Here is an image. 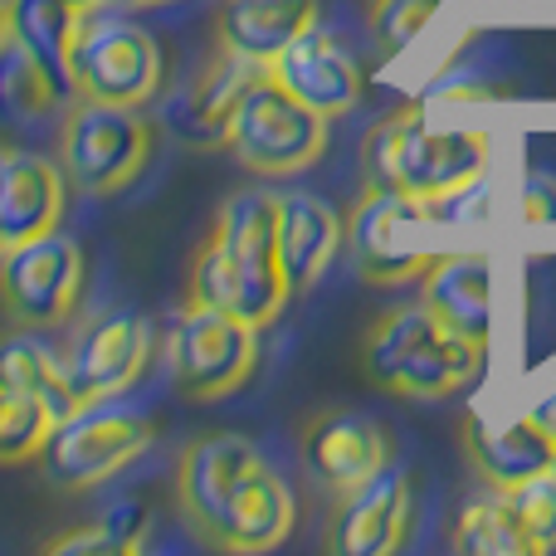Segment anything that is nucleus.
Here are the masks:
<instances>
[{
	"label": "nucleus",
	"instance_id": "obj_6",
	"mask_svg": "<svg viewBox=\"0 0 556 556\" xmlns=\"http://www.w3.org/2000/svg\"><path fill=\"white\" fill-rule=\"evenodd\" d=\"M156 152V123L142 108L98 103L68 93L59 127V166L84 195H117L147 172Z\"/></svg>",
	"mask_w": 556,
	"mask_h": 556
},
{
	"label": "nucleus",
	"instance_id": "obj_12",
	"mask_svg": "<svg viewBox=\"0 0 556 556\" xmlns=\"http://www.w3.org/2000/svg\"><path fill=\"white\" fill-rule=\"evenodd\" d=\"M152 352H156V337L142 313L88 317L64 352V371H68V386H74L78 410L132 391L147 376V366H152Z\"/></svg>",
	"mask_w": 556,
	"mask_h": 556
},
{
	"label": "nucleus",
	"instance_id": "obj_28",
	"mask_svg": "<svg viewBox=\"0 0 556 556\" xmlns=\"http://www.w3.org/2000/svg\"><path fill=\"white\" fill-rule=\"evenodd\" d=\"M508 498H513V508H518L522 528H528L532 552L538 556L556 552V473L547 469V473H538V479L518 483V489H508Z\"/></svg>",
	"mask_w": 556,
	"mask_h": 556
},
{
	"label": "nucleus",
	"instance_id": "obj_26",
	"mask_svg": "<svg viewBox=\"0 0 556 556\" xmlns=\"http://www.w3.org/2000/svg\"><path fill=\"white\" fill-rule=\"evenodd\" d=\"M54 425H59V415L49 410V401L0 386V469L39 459L49 434H54Z\"/></svg>",
	"mask_w": 556,
	"mask_h": 556
},
{
	"label": "nucleus",
	"instance_id": "obj_10",
	"mask_svg": "<svg viewBox=\"0 0 556 556\" xmlns=\"http://www.w3.org/2000/svg\"><path fill=\"white\" fill-rule=\"evenodd\" d=\"M88 260L68 235H39L29 244L0 250V307L20 327H64L84 303Z\"/></svg>",
	"mask_w": 556,
	"mask_h": 556
},
{
	"label": "nucleus",
	"instance_id": "obj_34",
	"mask_svg": "<svg viewBox=\"0 0 556 556\" xmlns=\"http://www.w3.org/2000/svg\"><path fill=\"white\" fill-rule=\"evenodd\" d=\"M74 10H98V5H108V0H68Z\"/></svg>",
	"mask_w": 556,
	"mask_h": 556
},
{
	"label": "nucleus",
	"instance_id": "obj_9",
	"mask_svg": "<svg viewBox=\"0 0 556 556\" xmlns=\"http://www.w3.org/2000/svg\"><path fill=\"white\" fill-rule=\"evenodd\" d=\"M147 450H152V420L103 401L59 420L39 464H45V479L59 493H88L103 489L123 469H132Z\"/></svg>",
	"mask_w": 556,
	"mask_h": 556
},
{
	"label": "nucleus",
	"instance_id": "obj_17",
	"mask_svg": "<svg viewBox=\"0 0 556 556\" xmlns=\"http://www.w3.org/2000/svg\"><path fill=\"white\" fill-rule=\"evenodd\" d=\"M64 166L39 152L0 147V250L29 244L64 225Z\"/></svg>",
	"mask_w": 556,
	"mask_h": 556
},
{
	"label": "nucleus",
	"instance_id": "obj_3",
	"mask_svg": "<svg viewBox=\"0 0 556 556\" xmlns=\"http://www.w3.org/2000/svg\"><path fill=\"white\" fill-rule=\"evenodd\" d=\"M489 366V346L454 332L425 298L376 313L362 337V376L401 401H450Z\"/></svg>",
	"mask_w": 556,
	"mask_h": 556
},
{
	"label": "nucleus",
	"instance_id": "obj_31",
	"mask_svg": "<svg viewBox=\"0 0 556 556\" xmlns=\"http://www.w3.org/2000/svg\"><path fill=\"white\" fill-rule=\"evenodd\" d=\"M532 415H538V420H542V425H547V430L556 434V391L547 395V401H538V405H532Z\"/></svg>",
	"mask_w": 556,
	"mask_h": 556
},
{
	"label": "nucleus",
	"instance_id": "obj_22",
	"mask_svg": "<svg viewBox=\"0 0 556 556\" xmlns=\"http://www.w3.org/2000/svg\"><path fill=\"white\" fill-rule=\"evenodd\" d=\"M0 386L49 401V410H54L59 420H68V415L78 410L74 386H68V371H64V352L49 346L45 337H39V327L15 323L0 332Z\"/></svg>",
	"mask_w": 556,
	"mask_h": 556
},
{
	"label": "nucleus",
	"instance_id": "obj_11",
	"mask_svg": "<svg viewBox=\"0 0 556 556\" xmlns=\"http://www.w3.org/2000/svg\"><path fill=\"white\" fill-rule=\"evenodd\" d=\"M260 366V327L220 307H186L172 332V381L186 401L211 405L235 395Z\"/></svg>",
	"mask_w": 556,
	"mask_h": 556
},
{
	"label": "nucleus",
	"instance_id": "obj_24",
	"mask_svg": "<svg viewBox=\"0 0 556 556\" xmlns=\"http://www.w3.org/2000/svg\"><path fill=\"white\" fill-rule=\"evenodd\" d=\"M454 552H464V556H538L518 508H513V498L503 489H489L464 503L459 522H454Z\"/></svg>",
	"mask_w": 556,
	"mask_h": 556
},
{
	"label": "nucleus",
	"instance_id": "obj_8",
	"mask_svg": "<svg viewBox=\"0 0 556 556\" xmlns=\"http://www.w3.org/2000/svg\"><path fill=\"white\" fill-rule=\"evenodd\" d=\"M430 215L434 205L386 191V186H366L356 195V205L346 211V260H352L356 278L371 288L420 283V274L440 254L425 244Z\"/></svg>",
	"mask_w": 556,
	"mask_h": 556
},
{
	"label": "nucleus",
	"instance_id": "obj_27",
	"mask_svg": "<svg viewBox=\"0 0 556 556\" xmlns=\"http://www.w3.org/2000/svg\"><path fill=\"white\" fill-rule=\"evenodd\" d=\"M444 0H371L366 5V25H371V39L386 59H395L401 49L415 45V35H425V25L434 20Z\"/></svg>",
	"mask_w": 556,
	"mask_h": 556
},
{
	"label": "nucleus",
	"instance_id": "obj_13",
	"mask_svg": "<svg viewBox=\"0 0 556 556\" xmlns=\"http://www.w3.org/2000/svg\"><path fill=\"white\" fill-rule=\"evenodd\" d=\"M303 464L327 493H352L366 479H376L381 469L395 464V440L386 430V420L366 410H327L307 415L303 425Z\"/></svg>",
	"mask_w": 556,
	"mask_h": 556
},
{
	"label": "nucleus",
	"instance_id": "obj_33",
	"mask_svg": "<svg viewBox=\"0 0 556 556\" xmlns=\"http://www.w3.org/2000/svg\"><path fill=\"white\" fill-rule=\"evenodd\" d=\"M10 39V15H5V0H0V45Z\"/></svg>",
	"mask_w": 556,
	"mask_h": 556
},
{
	"label": "nucleus",
	"instance_id": "obj_21",
	"mask_svg": "<svg viewBox=\"0 0 556 556\" xmlns=\"http://www.w3.org/2000/svg\"><path fill=\"white\" fill-rule=\"evenodd\" d=\"M317 0H220L215 5V45L250 64H274L298 35L317 25Z\"/></svg>",
	"mask_w": 556,
	"mask_h": 556
},
{
	"label": "nucleus",
	"instance_id": "obj_35",
	"mask_svg": "<svg viewBox=\"0 0 556 556\" xmlns=\"http://www.w3.org/2000/svg\"><path fill=\"white\" fill-rule=\"evenodd\" d=\"M552 473H556V464H552Z\"/></svg>",
	"mask_w": 556,
	"mask_h": 556
},
{
	"label": "nucleus",
	"instance_id": "obj_23",
	"mask_svg": "<svg viewBox=\"0 0 556 556\" xmlns=\"http://www.w3.org/2000/svg\"><path fill=\"white\" fill-rule=\"evenodd\" d=\"M5 15H10V39L25 45L68 93V54H74L84 10H74L68 0H5Z\"/></svg>",
	"mask_w": 556,
	"mask_h": 556
},
{
	"label": "nucleus",
	"instance_id": "obj_18",
	"mask_svg": "<svg viewBox=\"0 0 556 556\" xmlns=\"http://www.w3.org/2000/svg\"><path fill=\"white\" fill-rule=\"evenodd\" d=\"M264 68L250 59L230 54V49H215L211 64L181 88V98L172 103V132L186 147H230V127L240 117L244 93L254 88Z\"/></svg>",
	"mask_w": 556,
	"mask_h": 556
},
{
	"label": "nucleus",
	"instance_id": "obj_32",
	"mask_svg": "<svg viewBox=\"0 0 556 556\" xmlns=\"http://www.w3.org/2000/svg\"><path fill=\"white\" fill-rule=\"evenodd\" d=\"M108 5H123V10H162V5H176V0H108Z\"/></svg>",
	"mask_w": 556,
	"mask_h": 556
},
{
	"label": "nucleus",
	"instance_id": "obj_2",
	"mask_svg": "<svg viewBox=\"0 0 556 556\" xmlns=\"http://www.w3.org/2000/svg\"><path fill=\"white\" fill-rule=\"evenodd\" d=\"M293 298L278 250V195L235 191L220 205L205 244L191 254L186 307H220L250 327H274Z\"/></svg>",
	"mask_w": 556,
	"mask_h": 556
},
{
	"label": "nucleus",
	"instance_id": "obj_20",
	"mask_svg": "<svg viewBox=\"0 0 556 556\" xmlns=\"http://www.w3.org/2000/svg\"><path fill=\"white\" fill-rule=\"evenodd\" d=\"M278 250H283V274L293 293H313L337 264V254H346V215L323 195L283 191L278 195Z\"/></svg>",
	"mask_w": 556,
	"mask_h": 556
},
{
	"label": "nucleus",
	"instance_id": "obj_15",
	"mask_svg": "<svg viewBox=\"0 0 556 556\" xmlns=\"http://www.w3.org/2000/svg\"><path fill=\"white\" fill-rule=\"evenodd\" d=\"M288 93H298L307 108H317L323 117H346L366 93V68L332 29L313 25L307 35H298L274 64H264Z\"/></svg>",
	"mask_w": 556,
	"mask_h": 556
},
{
	"label": "nucleus",
	"instance_id": "obj_5",
	"mask_svg": "<svg viewBox=\"0 0 556 556\" xmlns=\"http://www.w3.org/2000/svg\"><path fill=\"white\" fill-rule=\"evenodd\" d=\"M166 84V54L156 35L123 5L84 10L68 54V93L98 103L147 108Z\"/></svg>",
	"mask_w": 556,
	"mask_h": 556
},
{
	"label": "nucleus",
	"instance_id": "obj_4",
	"mask_svg": "<svg viewBox=\"0 0 556 556\" xmlns=\"http://www.w3.org/2000/svg\"><path fill=\"white\" fill-rule=\"evenodd\" d=\"M493 142L479 127H434L420 103L386 113L362 137V176L366 186H386L410 201L444 205L464 195L489 172Z\"/></svg>",
	"mask_w": 556,
	"mask_h": 556
},
{
	"label": "nucleus",
	"instance_id": "obj_1",
	"mask_svg": "<svg viewBox=\"0 0 556 556\" xmlns=\"http://www.w3.org/2000/svg\"><path fill=\"white\" fill-rule=\"evenodd\" d=\"M176 508L186 528L220 552H274L293 532V493L244 434H201L176 464Z\"/></svg>",
	"mask_w": 556,
	"mask_h": 556
},
{
	"label": "nucleus",
	"instance_id": "obj_29",
	"mask_svg": "<svg viewBox=\"0 0 556 556\" xmlns=\"http://www.w3.org/2000/svg\"><path fill=\"white\" fill-rule=\"evenodd\" d=\"M39 552H45V556H78V552H93V556H127V542L117 538V532L108 528L103 518H98V522H84V528H74V532H59V538H49Z\"/></svg>",
	"mask_w": 556,
	"mask_h": 556
},
{
	"label": "nucleus",
	"instance_id": "obj_16",
	"mask_svg": "<svg viewBox=\"0 0 556 556\" xmlns=\"http://www.w3.org/2000/svg\"><path fill=\"white\" fill-rule=\"evenodd\" d=\"M459 444L469 469L479 473L483 489H518V483L538 479L556 464V434L538 415H518V420H483L479 410H464L459 420Z\"/></svg>",
	"mask_w": 556,
	"mask_h": 556
},
{
	"label": "nucleus",
	"instance_id": "obj_30",
	"mask_svg": "<svg viewBox=\"0 0 556 556\" xmlns=\"http://www.w3.org/2000/svg\"><path fill=\"white\" fill-rule=\"evenodd\" d=\"M518 215L528 225H556V176L552 172H522Z\"/></svg>",
	"mask_w": 556,
	"mask_h": 556
},
{
	"label": "nucleus",
	"instance_id": "obj_25",
	"mask_svg": "<svg viewBox=\"0 0 556 556\" xmlns=\"http://www.w3.org/2000/svg\"><path fill=\"white\" fill-rule=\"evenodd\" d=\"M59 98H64V88L54 84V74L25 45L5 39L0 45V117L5 123H29V117L54 113Z\"/></svg>",
	"mask_w": 556,
	"mask_h": 556
},
{
	"label": "nucleus",
	"instance_id": "obj_19",
	"mask_svg": "<svg viewBox=\"0 0 556 556\" xmlns=\"http://www.w3.org/2000/svg\"><path fill=\"white\" fill-rule=\"evenodd\" d=\"M420 298L469 342L493 352V327H498V293H493V260L479 250L434 254L420 274Z\"/></svg>",
	"mask_w": 556,
	"mask_h": 556
},
{
	"label": "nucleus",
	"instance_id": "obj_7",
	"mask_svg": "<svg viewBox=\"0 0 556 556\" xmlns=\"http://www.w3.org/2000/svg\"><path fill=\"white\" fill-rule=\"evenodd\" d=\"M327 142H332V117H323L298 93H288L269 68L254 78V88L240 103V117L230 127L235 162L244 172L264 176V181L317 166L327 156Z\"/></svg>",
	"mask_w": 556,
	"mask_h": 556
},
{
	"label": "nucleus",
	"instance_id": "obj_14",
	"mask_svg": "<svg viewBox=\"0 0 556 556\" xmlns=\"http://www.w3.org/2000/svg\"><path fill=\"white\" fill-rule=\"evenodd\" d=\"M415 528V483L405 469H381L362 489L342 493L327 528V547L342 556H395Z\"/></svg>",
	"mask_w": 556,
	"mask_h": 556
}]
</instances>
